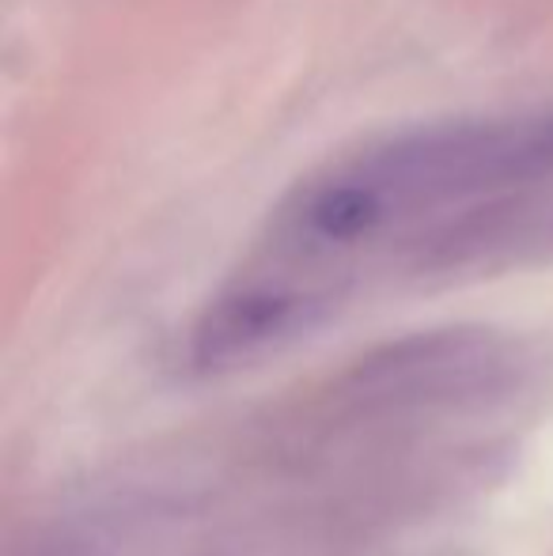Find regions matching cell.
<instances>
[{
  "label": "cell",
  "mask_w": 553,
  "mask_h": 556,
  "mask_svg": "<svg viewBox=\"0 0 553 556\" xmlns=\"http://www.w3.org/2000/svg\"><path fill=\"white\" fill-rule=\"evenodd\" d=\"M546 117L443 122L341 152L292 186L193 330L228 367L323 323L387 273L542 254Z\"/></svg>",
  "instance_id": "1"
}]
</instances>
